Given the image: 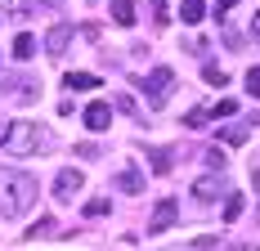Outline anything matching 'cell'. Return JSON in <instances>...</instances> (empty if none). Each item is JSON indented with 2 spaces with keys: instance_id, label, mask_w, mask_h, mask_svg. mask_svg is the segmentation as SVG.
I'll return each mask as SVG.
<instances>
[{
  "instance_id": "obj_7",
  "label": "cell",
  "mask_w": 260,
  "mask_h": 251,
  "mask_svg": "<svg viewBox=\"0 0 260 251\" xmlns=\"http://www.w3.org/2000/svg\"><path fill=\"white\" fill-rule=\"evenodd\" d=\"M256 125H260V117H251V121H234V125H224V130H220V139H224V144H247Z\"/></svg>"
},
{
  "instance_id": "obj_16",
  "label": "cell",
  "mask_w": 260,
  "mask_h": 251,
  "mask_svg": "<svg viewBox=\"0 0 260 251\" xmlns=\"http://www.w3.org/2000/svg\"><path fill=\"white\" fill-rule=\"evenodd\" d=\"M202 81H207V85H229V72L215 68V63H207V68H202Z\"/></svg>"
},
{
  "instance_id": "obj_19",
  "label": "cell",
  "mask_w": 260,
  "mask_h": 251,
  "mask_svg": "<svg viewBox=\"0 0 260 251\" xmlns=\"http://www.w3.org/2000/svg\"><path fill=\"white\" fill-rule=\"evenodd\" d=\"M148 157H153V171H157V175H166V171H171V152H166V148H153Z\"/></svg>"
},
{
  "instance_id": "obj_17",
  "label": "cell",
  "mask_w": 260,
  "mask_h": 251,
  "mask_svg": "<svg viewBox=\"0 0 260 251\" xmlns=\"http://www.w3.org/2000/svg\"><path fill=\"white\" fill-rule=\"evenodd\" d=\"M202 162H207L215 175H224V152H220V148H207V152H202Z\"/></svg>"
},
{
  "instance_id": "obj_28",
  "label": "cell",
  "mask_w": 260,
  "mask_h": 251,
  "mask_svg": "<svg viewBox=\"0 0 260 251\" xmlns=\"http://www.w3.org/2000/svg\"><path fill=\"white\" fill-rule=\"evenodd\" d=\"M229 5H234V0H215V9H220V14H224V9H229Z\"/></svg>"
},
{
  "instance_id": "obj_6",
  "label": "cell",
  "mask_w": 260,
  "mask_h": 251,
  "mask_svg": "<svg viewBox=\"0 0 260 251\" xmlns=\"http://www.w3.org/2000/svg\"><path fill=\"white\" fill-rule=\"evenodd\" d=\"M224 193H229V189H224V175H215V171L193 184V198H202V202H215V198H224Z\"/></svg>"
},
{
  "instance_id": "obj_13",
  "label": "cell",
  "mask_w": 260,
  "mask_h": 251,
  "mask_svg": "<svg viewBox=\"0 0 260 251\" xmlns=\"http://www.w3.org/2000/svg\"><path fill=\"white\" fill-rule=\"evenodd\" d=\"M180 14H184L188 27H198L202 18H207V5H202V0H180Z\"/></svg>"
},
{
  "instance_id": "obj_9",
  "label": "cell",
  "mask_w": 260,
  "mask_h": 251,
  "mask_svg": "<svg viewBox=\"0 0 260 251\" xmlns=\"http://www.w3.org/2000/svg\"><path fill=\"white\" fill-rule=\"evenodd\" d=\"M68 41H72V23H54L50 36H45V50H50V54H63V50H68Z\"/></svg>"
},
{
  "instance_id": "obj_1",
  "label": "cell",
  "mask_w": 260,
  "mask_h": 251,
  "mask_svg": "<svg viewBox=\"0 0 260 251\" xmlns=\"http://www.w3.org/2000/svg\"><path fill=\"white\" fill-rule=\"evenodd\" d=\"M0 148L9 152V157H36V152H50L54 148V130L41 121H27V117H18V121H9L5 130H0Z\"/></svg>"
},
{
  "instance_id": "obj_8",
  "label": "cell",
  "mask_w": 260,
  "mask_h": 251,
  "mask_svg": "<svg viewBox=\"0 0 260 251\" xmlns=\"http://www.w3.org/2000/svg\"><path fill=\"white\" fill-rule=\"evenodd\" d=\"M85 125H90V130H108V125H112V108H108L104 99H94L85 108Z\"/></svg>"
},
{
  "instance_id": "obj_10",
  "label": "cell",
  "mask_w": 260,
  "mask_h": 251,
  "mask_svg": "<svg viewBox=\"0 0 260 251\" xmlns=\"http://www.w3.org/2000/svg\"><path fill=\"white\" fill-rule=\"evenodd\" d=\"M108 9L117 27H135V0H108Z\"/></svg>"
},
{
  "instance_id": "obj_15",
  "label": "cell",
  "mask_w": 260,
  "mask_h": 251,
  "mask_svg": "<svg viewBox=\"0 0 260 251\" xmlns=\"http://www.w3.org/2000/svg\"><path fill=\"white\" fill-rule=\"evenodd\" d=\"M242 206H247L242 193H224V220H238V215H242Z\"/></svg>"
},
{
  "instance_id": "obj_25",
  "label": "cell",
  "mask_w": 260,
  "mask_h": 251,
  "mask_svg": "<svg viewBox=\"0 0 260 251\" xmlns=\"http://www.w3.org/2000/svg\"><path fill=\"white\" fill-rule=\"evenodd\" d=\"M247 90L260 99V68H247Z\"/></svg>"
},
{
  "instance_id": "obj_3",
  "label": "cell",
  "mask_w": 260,
  "mask_h": 251,
  "mask_svg": "<svg viewBox=\"0 0 260 251\" xmlns=\"http://www.w3.org/2000/svg\"><path fill=\"white\" fill-rule=\"evenodd\" d=\"M171 90H175V72H171V68H153V72H148V81H144L148 108H161V103L171 99Z\"/></svg>"
},
{
  "instance_id": "obj_27",
  "label": "cell",
  "mask_w": 260,
  "mask_h": 251,
  "mask_svg": "<svg viewBox=\"0 0 260 251\" xmlns=\"http://www.w3.org/2000/svg\"><path fill=\"white\" fill-rule=\"evenodd\" d=\"M251 27H256V41H260V9H256V18H251Z\"/></svg>"
},
{
  "instance_id": "obj_11",
  "label": "cell",
  "mask_w": 260,
  "mask_h": 251,
  "mask_svg": "<svg viewBox=\"0 0 260 251\" xmlns=\"http://www.w3.org/2000/svg\"><path fill=\"white\" fill-rule=\"evenodd\" d=\"M117 189H121V193H144V171L126 166V171L117 175Z\"/></svg>"
},
{
  "instance_id": "obj_12",
  "label": "cell",
  "mask_w": 260,
  "mask_h": 251,
  "mask_svg": "<svg viewBox=\"0 0 260 251\" xmlns=\"http://www.w3.org/2000/svg\"><path fill=\"white\" fill-rule=\"evenodd\" d=\"M63 85H68V90H99L104 81H99L94 72H68V81H63Z\"/></svg>"
},
{
  "instance_id": "obj_21",
  "label": "cell",
  "mask_w": 260,
  "mask_h": 251,
  "mask_svg": "<svg viewBox=\"0 0 260 251\" xmlns=\"http://www.w3.org/2000/svg\"><path fill=\"white\" fill-rule=\"evenodd\" d=\"M238 112V103L234 99H220V103H211V121H215V117H234Z\"/></svg>"
},
{
  "instance_id": "obj_23",
  "label": "cell",
  "mask_w": 260,
  "mask_h": 251,
  "mask_svg": "<svg viewBox=\"0 0 260 251\" xmlns=\"http://www.w3.org/2000/svg\"><path fill=\"white\" fill-rule=\"evenodd\" d=\"M0 9L14 14V18H23V14H27V0H0Z\"/></svg>"
},
{
  "instance_id": "obj_22",
  "label": "cell",
  "mask_w": 260,
  "mask_h": 251,
  "mask_svg": "<svg viewBox=\"0 0 260 251\" xmlns=\"http://www.w3.org/2000/svg\"><path fill=\"white\" fill-rule=\"evenodd\" d=\"M211 121V108H193L188 117H184V125H207Z\"/></svg>"
},
{
  "instance_id": "obj_24",
  "label": "cell",
  "mask_w": 260,
  "mask_h": 251,
  "mask_svg": "<svg viewBox=\"0 0 260 251\" xmlns=\"http://www.w3.org/2000/svg\"><path fill=\"white\" fill-rule=\"evenodd\" d=\"M85 215H90V220H94V215H108V202H104V198L85 202Z\"/></svg>"
},
{
  "instance_id": "obj_26",
  "label": "cell",
  "mask_w": 260,
  "mask_h": 251,
  "mask_svg": "<svg viewBox=\"0 0 260 251\" xmlns=\"http://www.w3.org/2000/svg\"><path fill=\"white\" fill-rule=\"evenodd\" d=\"M224 251H260V247H251V242H234V247H224Z\"/></svg>"
},
{
  "instance_id": "obj_14",
  "label": "cell",
  "mask_w": 260,
  "mask_h": 251,
  "mask_svg": "<svg viewBox=\"0 0 260 251\" xmlns=\"http://www.w3.org/2000/svg\"><path fill=\"white\" fill-rule=\"evenodd\" d=\"M27 238H58V225H54L50 215H41V220H36V225L27 229Z\"/></svg>"
},
{
  "instance_id": "obj_5",
  "label": "cell",
  "mask_w": 260,
  "mask_h": 251,
  "mask_svg": "<svg viewBox=\"0 0 260 251\" xmlns=\"http://www.w3.org/2000/svg\"><path fill=\"white\" fill-rule=\"evenodd\" d=\"M81 189H85V175H81V171H58V175H54V198L58 202H72Z\"/></svg>"
},
{
  "instance_id": "obj_18",
  "label": "cell",
  "mask_w": 260,
  "mask_h": 251,
  "mask_svg": "<svg viewBox=\"0 0 260 251\" xmlns=\"http://www.w3.org/2000/svg\"><path fill=\"white\" fill-rule=\"evenodd\" d=\"M148 14H153V23H157V27L171 23V14H166V0H148Z\"/></svg>"
},
{
  "instance_id": "obj_20",
  "label": "cell",
  "mask_w": 260,
  "mask_h": 251,
  "mask_svg": "<svg viewBox=\"0 0 260 251\" xmlns=\"http://www.w3.org/2000/svg\"><path fill=\"white\" fill-rule=\"evenodd\" d=\"M31 50H36V41H31V36H18V41H14V58H31Z\"/></svg>"
},
{
  "instance_id": "obj_4",
  "label": "cell",
  "mask_w": 260,
  "mask_h": 251,
  "mask_svg": "<svg viewBox=\"0 0 260 251\" xmlns=\"http://www.w3.org/2000/svg\"><path fill=\"white\" fill-rule=\"evenodd\" d=\"M175 220H180V202L161 198V202H157V211H153V220H148V233H166Z\"/></svg>"
},
{
  "instance_id": "obj_2",
  "label": "cell",
  "mask_w": 260,
  "mask_h": 251,
  "mask_svg": "<svg viewBox=\"0 0 260 251\" xmlns=\"http://www.w3.org/2000/svg\"><path fill=\"white\" fill-rule=\"evenodd\" d=\"M36 206V175H27L18 166H0V215L18 220Z\"/></svg>"
}]
</instances>
